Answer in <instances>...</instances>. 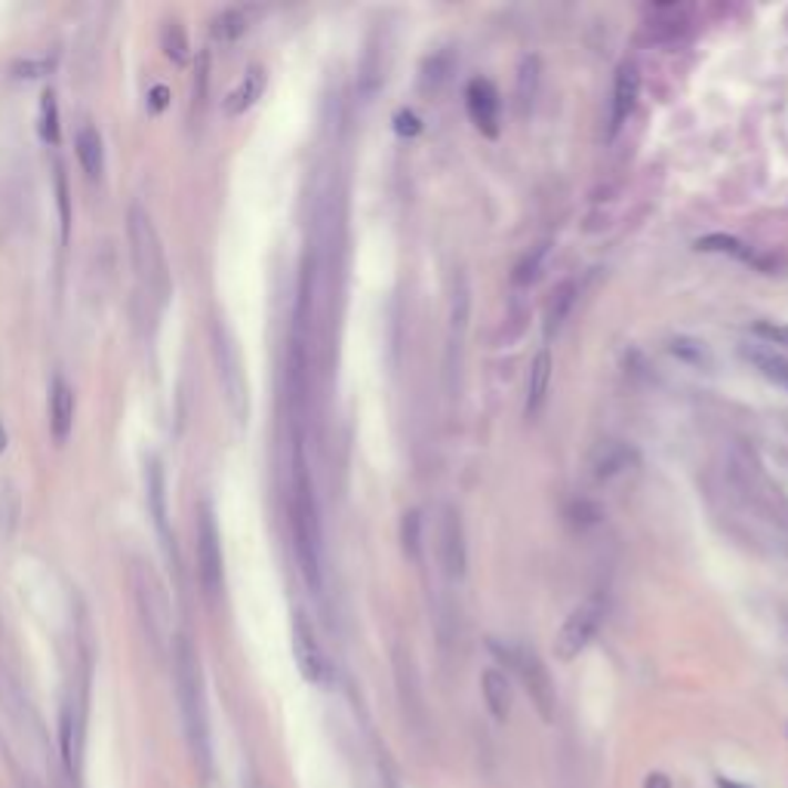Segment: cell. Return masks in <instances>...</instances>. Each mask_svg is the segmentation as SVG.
Listing matches in <instances>:
<instances>
[{
    "label": "cell",
    "instance_id": "6da1fadb",
    "mask_svg": "<svg viewBox=\"0 0 788 788\" xmlns=\"http://www.w3.org/2000/svg\"><path fill=\"white\" fill-rule=\"evenodd\" d=\"M173 684H176V699H180L182 724L188 736V748L194 758L207 767L209 761V720H207V696H204V675H201V659L192 641L180 635L173 641Z\"/></svg>",
    "mask_w": 788,
    "mask_h": 788
},
{
    "label": "cell",
    "instance_id": "7a4b0ae2",
    "mask_svg": "<svg viewBox=\"0 0 788 788\" xmlns=\"http://www.w3.org/2000/svg\"><path fill=\"white\" fill-rule=\"evenodd\" d=\"M293 536H296V554L303 564L305 582L320 592L324 585V567H320V518H318V499H315V487H311V474L305 469L303 450L296 447V465H293Z\"/></svg>",
    "mask_w": 788,
    "mask_h": 788
},
{
    "label": "cell",
    "instance_id": "3957f363",
    "mask_svg": "<svg viewBox=\"0 0 788 788\" xmlns=\"http://www.w3.org/2000/svg\"><path fill=\"white\" fill-rule=\"evenodd\" d=\"M126 235H130V253H133V268H136L139 290L157 305L166 303L170 296V263H166L164 241L157 235L152 213L133 204L126 216Z\"/></svg>",
    "mask_w": 788,
    "mask_h": 788
},
{
    "label": "cell",
    "instance_id": "277c9868",
    "mask_svg": "<svg viewBox=\"0 0 788 788\" xmlns=\"http://www.w3.org/2000/svg\"><path fill=\"white\" fill-rule=\"evenodd\" d=\"M490 651H497L502 663L518 672V678L524 684L530 703L536 706L542 720H554V706H557V693H554L552 675L542 665V659L533 651H518V647H502L497 637H490Z\"/></svg>",
    "mask_w": 788,
    "mask_h": 788
},
{
    "label": "cell",
    "instance_id": "5b68a950",
    "mask_svg": "<svg viewBox=\"0 0 788 788\" xmlns=\"http://www.w3.org/2000/svg\"><path fill=\"white\" fill-rule=\"evenodd\" d=\"M604 613H607V604H604L601 597L582 601L580 607L573 610L567 620H564L561 632L554 637V656H557L561 663L576 659V656L595 641L597 628L604 623Z\"/></svg>",
    "mask_w": 788,
    "mask_h": 788
},
{
    "label": "cell",
    "instance_id": "8992f818",
    "mask_svg": "<svg viewBox=\"0 0 788 788\" xmlns=\"http://www.w3.org/2000/svg\"><path fill=\"white\" fill-rule=\"evenodd\" d=\"M213 348H216V360H219V379L222 388H225V398L232 403L237 419H244L247 416V379H244V367H241V351H237L232 332L225 330V324H216Z\"/></svg>",
    "mask_w": 788,
    "mask_h": 788
},
{
    "label": "cell",
    "instance_id": "52a82bcc",
    "mask_svg": "<svg viewBox=\"0 0 788 788\" xmlns=\"http://www.w3.org/2000/svg\"><path fill=\"white\" fill-rule=\"evenodd\" d=\"M197 573L204 582V592L209 597L219 595L222 580H225V557H222L219 526L209 505L201 509V521H197Z\"/></svg>",
    "mask_w": 788,
    "mask_h": 788
},
{
    "label": "cell",
    "instance_id": "ba28073f",
    "mask_svg": "<svg viewBox=\"0 0 788 788\" xmlns=\"http://www.w3.org/2000/svg\"><path fill=\"white\" fill-rule=\"evenodd\" d=\"M133 592H136V604L142 620L149 625V632L154 637H164L166 623H170V604H166V592L157 573L152 570V564H142L139 561L133 567Z\"/></svg>",
    "mask_w": 788,
    "mask_h": 788
},
{
    "label": "cell",
    "instance_id": "9c48e42d",
    "mask_svg": "<svg viewBox=\"0 0 788 788\" xmlns=\"http://www.w3.org/2000/svg\"><path fill=\"white\" fill-rule=\"evenodd\" d=\"M293 656H296V665H299V672L308 684H327L330 663H327V653H324L318 635H315V625L308 623L305 613L293 616Z\"/></svg>",
    "mask_w": 788,
    "mask_h": 788
},
{
    "label": "cell",
    "instance_id": "30bf717a",
    "mask_svg": "<svg viewBox=\"0 0 788 788\" xmlns=\"http://www.w3.org/2000/svg\"><path fill=\"white\" fill-rule=\"evenodd\" d=\"M465 109H469L471 124L478 126L484 136H499V111H502V102H499V90L487 81V78H474V81L465 86Z\"/></svg>",
    "mask_w": 788,
    "mask_h": 788
},
{
    "label": "cell",
    "instance_id": "8fae6325",
    "mask_svg": "<svg viewBox=\"0 0 788 788\" xmlns=\"http://www.w3.org/2000/svg\"><path fill=\"white\" fill-rule=\"evenodd\" d=\"M441 561L450 580L465 576V533H462V521H459L457 509H443Z\"/></svg>",
    "mask_w": 788,
    "mask_h": 788
},
{
    "label": "cell",
    "instance_id": "7c38bea8",
    "mask_svg": "<svg viewBox=\"0 0 788 788\" xmlns=\"http://www.w3.org/2000/svg\"><path fill=\"white\" fill-rule=\"evenodd\" d=\"M637 96H641V74L635 65H623L616 71L613 81V102H610V133H616L628 121V114L635 111Z\"/></svg>",
    "mask_w": 788,
    "mask_h": 788
},
{
    "label": "cell",
    "instance_id": "4fadbf2b",
    "mask_svg": "<svg viewBox=\"0 0 788 788\" xmlns=\"http://www.w3.org/2000/svg\"><path fill=\"white\" fill-rule=\"evenodd\" d=\"M71 429H74V388L55 376L50 386V431L59 443L69 441Z\"/></svg>",
    "mask_w": 788,
    "mask_h": 788
},
{
    "label": "cell",
    "instance_id": "5bb4252c",
    "mask_svg": "<svg viewBox=\"0 0 788 788\" xmlns=\"http://www.w3.org/2000/svg\"><path fill=\"white\" fill-rule=\"evenodd\" d=\"M481 693H484L487 712L493 715V720L505 724L512 715V684L505 678V672L499 668H487L481 675Z\"/></svg>",
    "mask_w": 788,
    "mask_h": 788
},
{
    "label": "cell",
    "instance_id": "9a60e30c",
    "mask_svg": "<svg viewBox=\"0 0 788 788\" xmlns=\"http://www.w3.org/2000/svg\"><path fill=\"white\" fill-rule=\"evenodd\" d=\"M554 360L549 348H542L540 355L530 364V373H526V416H536L545 403L549 395V382H552Z\"/></svg>",
    "mask_w": 788,
    "mask_h": 788
},
{
    "label": "cell",
    "instance_id": "2e32d148",
    "mask_svg": "<svg viewBox=\"0 0 788 788\" xmlns=\"http://www.w3.org/2000/svg\"><path fill=\"white\" fill-rule=\"evenodd\" d=\"M265 90V71L259 69V65H253V69L244 71V78L237 81V86L228 93V99H225V114L228 117H241V114H247L253 105H256V99L263 96Z\"/></svg>",
    "mask_w": 788,
    "mask_h": 788
},
{
    "label": "cell",
    "instance_id": "e0dca14e",
    "mask_svg": "<svg viewBox=\"0 0 788 788\" xmlns=\"http://www.w3.org/2000/svg\"><path fill=\"white\" fill-rule=\"evenodd\" d=\"M739 355H743V358H746L748 364L767 379V382H774V386L786 388L788 391V358L776 355L774 348L751 346V342H746V346L739 348Z\"/></svg>",
    "mask_w": 788,
    "mask_h": 788
},
{
    "label": "cell",
    "instance_id": "ac0fdd59",
    "mask_svg": "<svg viewBox=\"0 0 788 788\" xmlns=\"http://www.w3.org/2000/svg\"><path fill=\"white\" fill-rule=\"evenodd\" d=\"M78 161H81V170L90 176V180H99L102 170H105V145H102V136L93 124H83L78 130Z\"/></svg>",
    "mask_w": 788,
    "mask_h": 788
},
{
    "label": "cell",
    "instance_id": "d6986e66",
    "mask_svg": "<svg viewBox=\"0 0 788 788\" xmlns=\"http://www.w3.org/2000/svg\"><path fill=\"white\" fill-rule=\"evenodd\" d=\"M161 47H164L170 62H176V65L188 62V50L192 47H188V31H185L180 19H166L164 28H161Z\"/></svg>",
    "mask_w": 788,
    "mask_h": 788
},
{
    "label": "cell",
    "instance_id": "ffe728a7",
    "mask_svg": "<svg viewBox=\"0 0 788 788\" xmlns=\"http://www.w3.org/2000/svg\"><path fill=\"white\" fill-rule=\"evenodd\" d=\"M672 355L684 360V364H690V367H699V370H712V367H715V358H712L706 342L690 339V336L672 339Z\"/></svg>",
    "mask_w": 788,
    "mask_h": 788
},
{
    "label": "cell",
    "instance_id": "44dd1931",
    "mask_svg": "<svg viewBox=\"0 0 788 788\" xmlns=\"http://www.w3.org/2000/svg\"><path fill=\"white\" fill-rule=\"evenodd\" d=\"M149 505H152L154 524L166 536V493H164V471L157 465V459H152L149 465Z\"/></svg>",
    "mask_w": 788,
    "mask_h": 788
},
{
    "label": "cell",
    "instance_id": "7402d4cb",
    "mask_svg": "<svg viewBox=\"0 0 788 788\" xmlns=\"http://www.w3.org/2000/svg\"><path fill=\"white\" fill-rule=\"evenodd\" d=\"M696 247L706 249V253H730V256H736V259H743V263H755V265H764L758 256H755V249L746 247V244H739L736 237H727V235H708L703 237V241H696Z\"/></svg>",
    "mask_w": 788,
    "mask_h": 788
},
{
    "label": "cell",
    "instance_id": "603a6c76",
    "mask_svg": "<svg viewBox=\"0 0 788 788\" xmlns=\"http://www.w3.org/2000/svg\"><path fill=\"white\" fill-rule=\"evenodd\" d=\"M247 13L244 10H222L216 19H213V38L216 41H222V43H232V41H237L244 31H247Z\"/></svg>",
    "mask_w": 788,
    "mask_h": 788
},
{
    "label": "cell",
    "instance_id": "cb8c5ba5",
    "mask_svg": "<svg viewBox=\"0 0 788 788\" xmlns=\"http://www.w3.org/2000/svg\"><path fill=\"white\" fill-rule=\"evenodd\" d=\"M41 136L43 142L55 145L59 142V102H55L53 90H43L41 96Z\"/></svg>",
    "mask_w": 788,
    "mask_h": 788
},
{
    "label": "cell",
    "instance_id": "d4e9b609",
    "mask_svg": "<svg viewBox=\"0 0 788 788\" xmlns=\"http://www.w3.org/2000/svg\"><path fill=\"white\" fill-rule=\"evenodd\" d=\"M401 536H403V552L410 554L413 561H419V512H407L403 514L401 524Z\"/></svg>",
    "mask_w": 788,
    "mask_h": 788
},
{
    "label": "cell",
    "instance_id": "484cf974",
    "mask_svg": "<svg viewBox=\"0 0 788 788\" xmlns=\"http://www.w3.org/2000/svg\"><path fill=\"white\" fill-rule=\"evenodd\" d=\"M573 287H564V290L557 293V305L552 303V308H549V327H545V336H552V332H557V327H561V320L567 318V311H570V305H573Z\"/></svg>",
    "mask_w": 788,
    "mask_h": 788
},
{
    "label": "cell",
    "instance_id": "4316f807",
    "mask_svg": "<svg viewBox=\"0 0 788 788\" xmlns=\"http://www.w3.org/2000/svg\"><path fill=\"white\" fill-rule=\"evenodd\" d=\"M395 130H398L401 136H416V133L422 130V124H419V117H416L413 111H398V117H395Z\"/></svg>",
    "mask_w": 788,
    "mask_h": 788
},
{
    "label": "cell",
    "instance_id": "83f0119b",
    "mask_svg": "<svg viewBox=\"0 0 788 788\" xmlns=\"http://www.w3.org/2000/svg\"><path fill=\"white\" fill-rule=\"evenodd\" d=\"M641 788H672V779H668L663 770H653V774H647V779H644V786Z\"/></svg>",
    "mask_w": 788,
    "mask_h": 788
},
{
    "label": "cell",
    "instance_id": "f1b7e54d",
    "mask_svg": "<svg viewBox=\"0 0 788 788\" xmlns=\"http://www.w3.org/2000/svg\"><path fill=\"white\" fill-rule=\"evenodd\" d=\"M149 99H152V109L161 111L166 105V99H170V90H166V86H154L152 96H149Z\"/></svg>",
    "mask_w": 788,
    "mask_h": 788
},
{
    "label": "cell",
    "instance_id": "f546056e",
    "mask_svg": "<svg viewBox=\"0 0 788 788\" xmlns=\"http://www.w3.org/2000/svg\"><path fill=\"white\" fill-rule=\"evenodd\" d=\"M7 450V429H3V422H0V453Z\"/></svg>",
    "mask_w": 788,
    "mask_h": 788
},
{
    "label": "cell",
    "instance_id": "4dcf8cb0",
    "mask_svg": "<svg viewBox=\"0 0 788 788\" xmlns=\"http://www.w3.org/2000/svg\"><path fill=\"white\" fill-rule=\"evenodd\" d=\"M718 788H746V786H739V782H727V779H718Z\"/></svg>",
    "mask_w": 788,
    "mask_h": 788
},
{
    "label": "cell",
    "instance_id": "1f68e13d",
    "mask_svg": "<svg viewBox=\"0 0 788 788\" xmlns=\"http://www.w3.org/2000/svg\"><path fill=\"white\" fill-rule=\"evenodd\" d=\"M782 625H786V635H788V613H786V616H782Z\"/></svg>",
    "mask_w": 788,
    "mask_h": 788
}]
</instances>
